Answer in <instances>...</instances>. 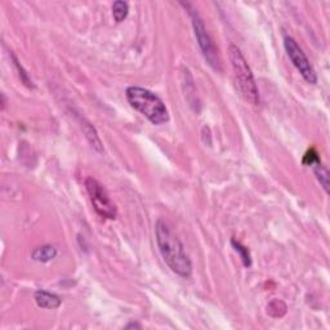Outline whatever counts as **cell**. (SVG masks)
I'll return each mask as SVG.
<instances>
[{"label": "cell", "instance_id": "9", "mask_svg": "<svg viewBox=\"0 0 330 330\" xmlns=\"http://www.w3.org/2000/svg\"><path fill=\"white\" fill-rule=\"evenodd\" d=\"M83 131H84V133H85L86 140L89 141L90 146H92L95 151H98V152L103 151V146H102L101 140H99L98 134H97V132H95V129L93 128L92 125L88 124V123L83 124Z\"/></svg>", "mask_w": 330, "mask_h": 330}, {"label": "cell", "instance_id": "11", "mask_svg": "<svg viewBox=\"0 0 330 330\" xmlns=\"http://www.w3.org/2000/svg\"><path fill=\"white\" fill-rule=\"evenodd\" d=\"M313 173H315L316 178L320 182L321 187L326 193H329L330 188V178H329V170L322 165L321 163H317L313 165Z\"/></svg>", "mask_w": 330, "mask_h": 330}, {"label": "cell", "instance_id": "12", "mask_svg": "<svg viewBox=\"0 0 330 330\" xmlns=\"http://www.w3.org/2000/svg\"><path fill=\"white\" fill-rule=\"evenodd\" d=\"M129 13V6L127 2L118 0L113 4V17L118 24L123 22Z\"/></svg>", "mask_w": 330, "mask_h": 330}, {"label": "cell", "instance_id": "8", "mask_svg": "<svg viewBox=\"0 0 330 330\" xmlns=\"http://www.w3.org/2000/svg\"><path fill=\"white\" fill-rule=\"evenodd\" d=\"M57 256V249L52 245H42V247H38L33 250L31 253V258L36 262H49L52 259L56 258Z\"/></svg>", "mask_w": 330, "mask_h": 330}, {"label": "cell", "instance_id": "7", "mask_svg": "<svg viewBox=\"0 0 330 330\" xmlns=\"http://www.w3.org/2000/svg\"><path fill=\"white\" fill-rule=\"evenodd\" d=\"M34 298H35L36 304L45 309H56L62 303V300L58 295L47 292V290H38V292H35Z\"/></svg>", "mask_w": 330, "mask_h": 330}, {"label": "cell", "instance_id": "10", "mask_svg": "<svg viewBox=\"0 0 330 330\" xmlns=\"http://www.w3.org/2000/svg\"><path fill=\"white\" fill-rule=\"evenodd\" d=\"M286 311H288V307H286L285 302H283L281 299H277V298L272 299L267 304V313L271 317H283V316H285Z\"/></svg>", "mask_w": 330, "mask_h": 330}, {"label": "cell", "instance_id": "16", "mask_svg": "<svg viewBox=\"0 0 330 330\" xmlns=\"http://www.w3.org/2000/svg\"><path fill=\"white\" fill-rule=\"evenodd\" d=\"M125 327H127V329H134V327H138V329H140L141 325L137 324V322H131V324H128Z\"/></svg>", "mask_w": 330, "mask_h": 330}, {"label": "cell", "instance_id": "17", "mask_svg": "<svg viewBox=\"0 0 330 330\" xmlns=\"http://www.w3.org/2000/svg\"><path fill=\"white\" fill-rule=\"evenodd\" d=\"M6 107V95L2 94V110H4Z\"/></svg>", "mask_w": 330, "mask_h": 330}, {"label": "cell", "instance_id": "5", "mask_svg": "<svg viewBox=\"0 0 330 330\" xmlns=\"http://www.w3.org/2000/svg\"><path fill=\"white\" fill-rule=\"evenodd\" d=\"M86 192L89 195L92 205L94 210L101 215L102 218L107 219H115L116 218V206L113 200L108 196L106 188L93 177H88L85 179Z\"/></svg>", "mask_w": 330, "mask_h": 330}, {"label": "cell", "instance_id": "14", "mask_svg": "<svg viewBox=\"0 0 330 330\" xmlns=\"http://www.w3.org/2000/svg\"><path fill=\"white\" fill-rule=\"evenodd\" d=\"M302 163H303V165H306V167H313L315 164L321 163V161H320V156H318V152L316 151L315 149H309L308 151L304 154Z\"/></svg>", "mask_w": 330, "mask_h": 330}, {"label": "cell", "instance_id": "15", "mask_svg": "<svg viewBox=\"0 0 330 330\" xmlns=\"http://www.w3.org/2000/svg\"><path fill=\"white\" fill-rule=\"evenodd\" d=\"M12 57H13V61H15L16 66H17L18 71H20V76L22 77V80L25 81V84H26V85L33 86V81H31L30 79H29V76H27V74H26V71H25V70H24V67H22V66H20V63H18V61L16 60V57L15 56H12Z\"/></svg>", "mask_w": 330, "mask_h": 330}, {"label": "cell", "instance_id": "4", "mask_svg": "<svg viewBox=\"0 0 330 330\" xmlns=\"http://www.w3.org/2000/svg\"><path fill=\"white\" fill-rule=\"evenodd\" d=\"M182 7H184V9L187 11L188 16L191 17V24L193 27V34H195V38L197 40V44H199L200 49H201V53L204 56V58L206 60L208 65L210 66L211 69L215 70V71L221 72L222 71V62H221V57L218 53V48L215 47V44L211 40L210 35L206 31V27L202 22L201 17H200L197 9L193 8L192 4L190 3H181Z\"/></svg>", "mask_w": 330, "mask_h": 330}, {"label": "cell", "instance_id": "2", "mask_svg": "<svg viewBox=\"0 0 330 330\" xmlns=\"http://www.w3.org/2000/svg\"><path fill=\"white\" fill-rule=\"evenodd\" d=\"M125 95L132 107L142 114L152 124L161 125L169 122L167 106L151 90L142 86H129L125 90Z\"/></svg>", "mask_w": 330, "mask_h": 330}, {"label": "cell", "instance_id": "1", "mask_svg": "<svg viewBox=\"0 0 330 330\" xmlns=\"http://www.w3.org/2000/svg\"><path fill=\"white\" fill-rule=\"evenodd\" d=\"M156 243L164 262L178 276L187 279L192 274V265L184 247L165 221L159 219L155 227Z\"/></svg>", "mask_w": 330, "mask_h": 330}, {"label": "cell", "instance_id": "3", "mask_svg": "<svg viewBox=\"0 0 330 330\" xmlns=\"http://www.w3.org/2000/svg\"><path fill=\"white\" fill-rule=\"evenodd\" d=\"M229 58L241 95L244 97L248 103L253 104V106L259 104V92L256 79H254L253 72L250 70V66L248 65L247 60H245L244 54L241 53L240 48L238 45H230Z\"/></svg>", "mask_w": 330, "mask_h": 330}, {"label": "cell", "instance_id": "6", "mask_svg": "<svg viewBox=\"0 0 330 330\" xmlns=\"http://www.w3.org/2000/svg\"><path fill=\"white\" fill-rule=\"evenodd\" d=\"M284 48H285L286 54L293 62V65L295 66V69L299 71V74L302 75L304 80L309 84L317 83V75H316L313 66L311 65L304 52L302 51V48L298 45V43L292 36L286 35L284 38Z\"/></svg>", "mask_w": 330, "mask_h": 330}, {"label": "cell", "instance_id": "13", "mask_svg": "<svg viewBox=\"0 0 330 330\" xmlns=\"http://www.w3.org/2000/svg\"><path fill=\"white\" fill-rule=\"evenodd\" d=\"M231 244L232 247H234V249H235V252H238L239 256H240L241 261H243V265H244L245 267H250V266H252V258H250L249 249H248L247 247H244V245H241L240 241H236L235 239H232Z\"/></svg>", "mask_w": 330, "mask_h": 330}]
</instances>
